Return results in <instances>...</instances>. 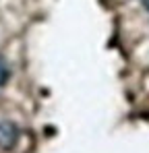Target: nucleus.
<instances>
[{
  "instance_id": "f257e3e1",
  "label": "nucleus",
  "mask_w": 149,
  "mask_h": 153,
  "mask_svg": "<svg viewBox=\"0 0 149 153\" xmlns=\"http://www.w3.org/2000/svg\"><path fill=\"white\" fill-rule=\"evenodd\" d=\"M19 130L13 122H0V149H10L17 143Z\"/></svg>"
},
{
  "instance_id": "f03ea898",
  "label": "nucleus",
  "mask_w": 149,
  "mask_h": 153,
  "mask_svg": "<svg viewBox=\"0 0 149 153\" xmlns=\"http://www.w3.org/2000/svg\"><path fill=\"white\" fill-rule=\"evenodd\" d=\"M6 79H8V66H6V62L0 58V85H4Z\"/></svg>"
},
{
  "instance_id": "7ed1b4c3",
  "label": "nucleus",
  "mask_w": 149,
  "mask_h": 153,
  "mask_svg": "<svg viewBox=\"0 0 149 153\" xmlns=\"http://www.w3.org/2000/svg\"><path fill=\"white\" fill-rule=\"evenodd\" d=\"M141 2H143V8L149 13V0H141Z\"/></svg>"
}]
</instances>
